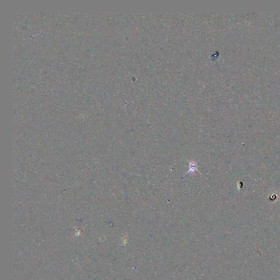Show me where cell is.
<instances>
[{"instance_id":"obj_1","label":"cell","mask_w":280,"mask_h":280,"mask_svg":"<svg viewBox=\"0 0 280 280\" xmlns=\"http://www.w3.org/2000/svg\"><path fill=\"white\" fill-rule=\"evenodd\" d=\"M189 170L187 173H186L185 175H188L189 173H194L196 171H198V172H200L199 170L198 169L199 167V165L196 162L194 161H189Z\"/></svg>"}]
</instances>
